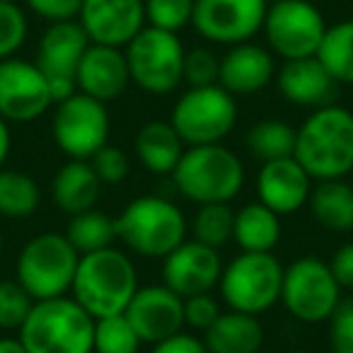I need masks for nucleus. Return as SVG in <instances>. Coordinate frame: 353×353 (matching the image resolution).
<instances>
[{
  "mask_svg": "<svg viewBox=\"0 0 353 353\" xmlns=\"http://www.w3.org/2000/svg\"><path fill=\"white\" fill-rule=\"evenodd\" d=\"M138 288V271L131 254L107 247L80 256L70 298L92 319H102L126 312Z\"/></svg>",
  "mask_w": 353,
  "mask_h": 353,
  "instance_id": "f03ea898",
  "label": "nucleus"
},
{
  "mask_svg": "<svg viewBox=\"0 0 353 353\" xmlns=\"http://www.w3.org/2000/svg\"><path fill=\"white\" fill-rule=\"evenodd\" d=\"M102 187L90 160H68L51 179V201L65 216H78L97 206Z\"/></svg>",
  "mask_w": 353,
  "mask_h": 353,
  "instance_id": "5701e85b",
  "label": "nucleus"
},
{
  "mask_svg": "<svg viewBox=\"0 0 353 353\" xmlns=\"http://www.w3.org/2000/svg\"><path fill=\"white\" fill-rule=\"evenodd\" d=\"M112 121L107 104L83 92L54 104L51 114V138L56 148L70 160H90L109 143Z\"/></svg>",
  "mask_w": 353,
  "mask_h": 353,
  "instance_id": "f8f14e48",
  "label": "nucleus"
},
{
  "mask_svg": "<svg viewBox=\"0 0 353 353\" xmlns=\"http://www.w3.org/2000/svg\"><path fill=\"white\" fill-rule=\"evenodd\" d=\"M80 252L65 232H41L25 242L15 261V281L34 303L70 293Z\"/></svg>",
  "mask_w": 353,
  "mask_h": 353,
  "instance_id": "423d86ee",
  "label": "nucleus"
},
{
  "mask_svg": "<svg viewBox=\"0 0 353 353\" xmlns=\"http://www.w3.org/2000/svg\"><path fill=\"white\" fill-rule=\"evenodd\" d=\"M141 343L126 314L94 319V353H138Z\"/></svg>",
  "mask_w": 353,
  "mask_h": 353,
  "instance_id": "473e14b6",
  "label": "nucleus"
},
{
  "mask_svg": "<svg viewBox=\"0 0 353 353\" xmlns=\"http://www.w3.org/2000/svg\"><path fill=\"white\" fill-rule=\"evenodd\" d=\"M54 107L46 75L34 61H0V117L8 123H34Z\"/></svg>",
  "mask_w": 353,
  "mask_h": 353,
  "instance_id": "2eb2a0df",
  "label": "nucleus"
},
{
  "mask_svg": "<svg viewBox=\"0 0 353 353\" xmlns=\"http://www.w3.org/2000/svg\"><path fill=\"white\" fill-rule=\"evenodd\" d=\"M329 269H332L336 283L341 285V290L353 288V242H346V245H341L334 252Z\"/></svg>",
  "mask_w": 353,
  "mask_h": 353,
  "instance_id": "37998d69",
  "label": "nucleus"
},
{
  "mask_svg": "<svg viewBox=\"0 0 353 353\" xmlns=\"http://www.w3.org/2000/svg\"><path fill=\"white\" fill-rule=\"evenodd\" d=\"M126 319L143 343H157L184 332V298L165 283L141 285L126 307Z\"/></svg>",
  "mask_w": 353,
  "mask_h": 353,
  "instance_id": "f3484780",
  "label": "nucleus"
},
{
  "mask_svg": "<svg viewBox=\"0 0 353 353\" xmlns=\"http://www.w3.org/2000/svg\"><path fill=\"white\" fill-rule=\"evenodd\" d=\"M65 237L80 252V256L107 250V247H114V240H117V218L99 208H90L78 216H70Z\"/></svg>",
  "mask_w": 353,
  "mask_h": 353,
  "instance_id": "c756f323",
  "label": "nucleus"
},
{
  "mask_svg": "<svg viewBox=\"0 0 353 353\" xmlns=\"http://www.w3.org/2000/svg\"><path fill=\"white\" fill-rule=\"evenodd\" d=\"M261 34L266 49L283 61L317 56L327 34V20L310 0H279L269 3Z\"/></svg>",
  "mask_w": 353,
  "mask_h": 353,
  "instance_id": "9b49d317",
  "label": "nucleus"
},
{
  "mask_svg": "<svg viewBox=\"0 0 353 353\" xmlns=\"http://www.w3.org/2000/svg\"><path fill=\"white\" fill-rule=\"evenodd\" d=\"M17 336L27 353H94V319L61 295L34 303Z\"/></svg>",
  "mask_w": 353,
  "mask_h": 353,
  "instance_id": "39448f33",
  "label": "nucleus"
},
{
  "mask_svg": "<svg viewBox=\"0 0 353 353\" xmlns=\"http://www.w3.org/2000/svg\"><path fill=\"white\" fill-rule=\"evenodd\" d=\"M269 3H279V0H269Z\"/></svg>",
  "mask_w": 353,
  "mask_h": 353,
  "instance_id": "de8ad7c7",
  "label": "nucleus"
},
{
  "mask_svg": "<svg viewBox=\"0 0 353 353\" xmlns=\"http://www.w3.org/2000/svg\"><path fill=\"white\" fill-rule=\"evenodd\" d=\"M32 307H34V300L15 279L0 281V329L3 332H20Z\"/></svg>",
  "mask_w": 353,
  "mask_h": 353,
  "instance_id": "c9c22d12",
  "label": "nucleus"
},
{
  "mask_svg": "<svg viewBox=\"0 0 353 353\" xmlns=\"http://www.w3.org/2000/svg\"><path fill=\"white\" fill-rule=\"evenodd\" d=\"M232 230H235V211L230 203L199 206V211L189 223V232L194 235V240L213 247V250H221L228 242H232Z\"/></svg>",
  "mask_w": 353,
  "mask_h": 353,
  "instance_id": "2f4dec72",
  "label": "nucleus"
},
{
  "mask_svg": "<svg viewBox=\"0 0 353 353\" xmlns=\"http://www.w3.org/2000/svg\"><path fill=\"white\" fill-rule=\"evenodd\" d=\"M170 176L176 192L196 206L232 203L245 187V165L223 143L192 145Z\"/></svg>",
  "mask_w": 353,
  "mask_h": 353,
  "instance_id": "20e7f679",
  "label": "nucleus"
},
{
  "mask_svg": "<svg viewBox=\"0 0 353 353\" xmlns=\"http://www.w3.org/2000/svg\"><path fill=\"white\" fill-rule=\"evenodd\" d=\"M0 353H27L20 336H0Z\"/></svg>",
  "mask_w": 353,
  "mask_h": 353,
  "instance_id": "a18cd8bd",
  "label": "nucleus"
},
{
  "mask_svg": "<svg viewBox=\"0 0 353 353\" xmlns=\"http://www.w3.org/2000/svg\"><path fill=\"white\" fill-rule=\"evenodd\" d=\"M41 203L39 182L30 172L0 170V218L8 221H25L34 216Z\"/></svg>",
  "mask_w": 353,
  "mask_h": 353,
  "instance_id": "cd10ccee",
  "label": "nucleus"
},
{
  "mask_svg": "<svg viewBox=\"0 0 353 353\" xmlns=\"http://www.w3.org/2000/svg\"><path fill=\"white\" fill-rule=\"evenodd\" d=\"M276 88L288 104L312 112L334 104L339 92V83L319 63L317 56L283 61V65L276 70Z\"/></svg>",
  "mask_w": 353,
  "mask_h": 353,
  "instance_id": "412c9836",
  "label": "nucleus"
},
{
  "mask_svg": "<svg viewBox=\"0 0 353 353\" xmlns=\"http://www.w3.org/2000/svg\"><path fill=\"white\" fill-rule=\"evenodd\" d=\"M78 22L88 34L90 44L126 49L128 41L145 27V3L143 0H83Z\"/></svg>",
  "mask_w": 353,
  "mask_h": 353,
  "instance_id": "a211bd4d",
  "label": "nucleus"
},
{
  "mask_svg": "<svg viewBox=\"0 0 353 353\" xmlns=\"http://www.w3.org/2000/svg\"><path fill=\"white\" fill-rule=\"evenodd\" d=\"M189 235V221L172 199L145 194L117 216V240L143 259H165Z\"/></svg>",
  "mask_w": 353,
  "mask_h": 353,
  "instance_id": "7ed1b4c3",
  "label": "nucleus"
},
{
  "mask_svg": "<svg viewBox=\"0 0 353 353\" xmlns=\"http://www.w3.org/2000/svg\"><path fill=\"white\" fill-rule=\"evenodd\" d=\"M312 187V176L305 172V167L295 157L264 162L256 174L259 203L271 208L276 216H293L303 206H307Z\"/></svg>",
  "mask_w": 353,
  "mask_h": 353,
  "instance_id": "6ab92c4d",
  "label": "nucleus"
},
{
  "mask_svg": "<svg viewBox=\"0 0 353 353\" xmlns=\"http://www.w3.org/2000/svg\"><path fill=\"white\" fill-rule=\"evenodd\" d=\"M30 37V17L20 3L0 0V61L12 59Z\"/></svg>",
  "mask_w": 353,
  "mask_h": 353,
  "instance_id": "f704fd0d",
  "label": "nucleus"
},
{
  "mask_svg": "<svg viewBox=\"0 0 353 353\" xmlns=\"http://www.w3.org/2000/svg\"><path fill=\"white\" fill-rule=\"evenodd\" d=\"M329 348L332 353H353V300H341L329 317Z\"/></svg>",
  "mask_w": 353,
  "mask_h": 353,
  "instance_id": "ea45409f",
  "label": "nucleus"
},
{
  "mask_svg": "<svg viewBox=\"0 0 353 353\" xmlns=\"http://www.w3.org/2000/svg\"><path fill=\"white\" fill-rule=\"evenodd\" d=\"M88 46L90 39L78 20L51 22L44 30L39 44H37L34 63L49 80L54 104L63 102L70 94L78 92L75 73H78L80 59L88 51Z\"/></svg>",
  "mask_w": 353,
  "mask_h": 353,
  "instance_id": "ddd939ff",
  "label": "nucleus"
},
{
  "mask_svg": "<svg viewBox=\"0 0 353 353\" xmlns=\"http://www.w3.org/2000/svg\"><path fill=\"white\" fill-rule=\"evenodd\" d=\"M317 59L339 85L353 88V20H341L327 27Z\"/></svg>",
  "mask_w": 353,
  "mask_h": 353,
  "instance_id": "7c9ffc66",
  "label": "nucleus"
},
{
  "mask_svg": "<svg viewBox=\"0 0 353 353\" xmlns=\"http://www.w3.org/2000/svg\"><path fill=\"white\" fill-rule=\"evenodd\" d=\"M283 269L274 252H240L230 264L223 266L218 283L228 310L254 317L269 312L281 303Z\"/></svg>",
  "mask_w": 353,
  "mask_h": 353,
  "instance_id": "0eeeda50",
  "label": "nucleus"
},
{
  "mask_svg": "<svg viewBox=\"0 0 353 353\" xmlns=\"http://www.w3.org/2000/svg\"><path fill=\"white\" fill-rule=\"evenodd\" d=\"M150 353H208L203 339H199L196 334L179 332L174 336L165 339V341L152 343Z\"/></svg>",
  "mask_w": 353,
  "mask_h": 353,
  "instance_id": "79ce46f5",
  "label": "nucleus"
},
{
  "mask_svg": "<svg viewBox=\"0 0 353 353\" xmlns=\"http://www.w3.org/2000/svg\"><path fill=\"white\" fill-rule=\"evenodd\" d=\"M133 150L143 167L150 174L165 176L172 174L176 162L184 155V141L179 133L174 131L170 121H148L138 128L136 141H133Z\"/></svg>",
  "mask_w": 353,
  "mask_h": 353,
  "instance_id": "b1692460",
  "label": "nucleus"
},
{
  "mask_svg": "<svg viewBox=\"0 0 353 353\" xmlns=\"http://www.w3.org/2000/svg\"><path fill=\"white\" fill-rule=\"evenodd\" d=\"M341 303V285L336 283L329 261L319 256H300L283 269L281 305L303 324L329 322Z\"/></svg>",
  "mask_w": 353,
  "mask_h": 353,
  "instance_id": "9d476101",
  "label": "nucleus"
},
{
  "mask_svg": "<svg viewBox=\"0 0 353 353\" xmlns=\"http://www.w3.org/2000/svg\"><path fill=\"white\" fill-rule=\"evenodd\" d=\"M10 148H12V133H10V123L0 117V170L6 167L8 157H10Z\"/></svg>",
  "mask_w": 353,
  "mask_h": 353,
  "instance_id": "c03bdc74",
  "label": "nucleus"
},
{
  "mask_svg": "<svg viewBox=\"0 0 353 353\" xmlns=\"http://www.w3.org/2000/svg\"><path fill=\"white\" fill-rule=\"evenodd\" d=\"M170 123L187 148L223 143L237 123V99L223 85L189 88L172 107Z\"/></svg>",
  "mask_w": 353,
  "mask_h": 353,
  "instance_id": "6e6552de",
  "label": "nucleus"
},
{
  "mask_svg": "<svg viewBox=\"0 0 353 353\" xmlns=\"http://www.w3.org/2000/svg\"><path fill=\"white\" fill-rule=\"evenodd\" d=\"M131 73V83L148 94H170L184 83L182 39L172 32L143 27L123 49Z\"/></svg>",
  "mask_w": 353,
  "mask_h": 353,
  "instance_id": "1a4fd4ad",
  "label": "nucleus"
},
{
  "mask_svg": "<svg viewBox=\"0 0 353 353\" xmlns=\"http://www.w3.org/2000/svg\"><path fill=\"white\" fill-rule=\"evenodd\" d=\"M208 353H259L264 346V327L259 317L228 310L203 332Z\"/></svg>",
  "mask_w": 353,
  "mask_h": 353,
  "instance_id": "393cba45",
  "label": "nucleus"
},
{
  "mask_svg": "<svg viewBox=\"0 0 353 353\" xmlns=\"http://www.w3.org/2000/svg\"><path fill=\"white\" fill-rule=\"evenodd\" d=\"M0 254H3V232H0Z\"/></svg>",
  "mask_w": 353,
  "mask_h": 353,
  "instance_id": "49530a36",
  "label": "nucleus"
},
{
  "mask_svg": "<svg viewBox=\"0 0 353 353\" xmlns=\"http://www.w3.org/2000/svg\"><path fill=\"white\" fill-rule=\"evenodd\" d=\"M218 75H221V59L206 46H196V49L187 51L184 56V83L189 88H206V85H218Z\"/></svg>",
  "mask_w": 353,
  "mask_h": 353,
  "instance_id": "e433bc0d",
  "label": "nucleus"
},
{
  "mask_svg": "<svg viewBox=\"0 0 353 353\" xmlns=\"http://www.w3.org/2000/svg\"><path fill=\"white\" fill-rule=\"evenodd\" d=\"M221 303L213 298V293H201L184 298V327L194 332H208L218 317H221Z\"/></svg>",
  "mask_w": 353,
  "mask_h": 353,
  "instance_id": "58836bf2",
  "label": "nucleus"
},
{
  "mask_svg": "<svg viewBox=\"0 0 353 353\" xmlns=\"http://www.w3.org/2000/svg\"><path fill=\"white\" fill-rule=\"evenodd\" d=\"M276 56L266 46L245 41L230 46L225 56H221V75L218 85L230 94H254L269 88L276 80Z\"/></svg>",
  "mask_w": 353,
  "mask_h": 353,
  "instance_id": "4be33fe9",
  "label": "nucleus"
},
{
  "mask_svg": "<svg viewBox=\"0 0 353 353\" xmlns=\"http://www.w3.org/2000/svg\"><path fill=\"white\" fill-rule=\"evenodd\" d=\"M295 138L298 128H293L283 119H261L247 131L245 145L252 157L264 162L283 160L295 155Z\"/></svg>",
  "mask_w": 353,
  "mask_h": 353,
  "instance_id": "c85d7f7f",
  "label": "nucleus"
},
{
  "mask_svg": "<svg viewBox=\"0 0 353 353\" xmlns=\"http://www.w3.org/2000/svg\"><path fill=\"white\" fill-rule=\"evenodd\" d=\"M10 3H17V0H10Z\"/></svg>",
  "mask_w": 353,
  "mask_h": 353,
  "instance_id": "09e8293b",
  "label": "nucleus"
},
{
  "mask_svg": "<svg viewBox=\"0 0 353 353\" xmlns=\"http://www.w3.org/2000/svg\"><path fill=\"white\" fill-rule=\"evenodd\" d=\"M223 259L218 250L196 240H184L162 259V283L179 298L213 293L221 283Z\"/></svg>",
  "mask_w": 353,
  "mask_h": 353,
  "instance_id": "dca6fc26",
  "label": "nucleus"
},
{
  "mask_svg": "<svg viewBox=\"0 0 353 353\" xmlns=\"http://www.w3.org/2000/svg\"><path fill=\"white\" fill-rule=\"evenodd\" d=\"M266 10L269 0H196L192 27L201 39L230 49L259 34Z\"/></svg>",
  "mask_w": 353,
  "mask_h": 353,
  "instance_id": "4468645a",
  "label": "nucleus"
},
{
  "mask_svg": "<svg viewBox=\"0 0 353 353\" xmlns=\"http://www.w3.org/2000/svg\"><path fill=\"white\" fill-rule=\"evenodd\" d=\"M312 218L332 232L353 230V184L346 179L314 182L307 201Z\"/></svg>",
  "mask_w": 353,
  "mask_h": 353,
  "instance_id": "a878e982",
  "label": "nucleus"
},
{
  "mask_svg": "<svg viewBox=\"0 0 353 353\" xmlns=\"http://www.w3.org/2000/svg\"><path fill=\"white\" fill-rule=\"evenodd\" d=\"M25 6L34 12L37 17L51 22H68L78 20L83 0H25Z\"/></svg>",
  "mask_w": 353,
  "mask_h": 353,
  "instance_id": "a19ab883",
  "label": "nucleus"
},
{
  "mask_svg": "<svg viewBox=\"0 0 353 353\" xmlns=\"http://www.w3.org/2000/svg\"><path fill=\"white\" fill-rule=\"evenodd\" d=\"M351 174H353V172H351Z\"/></svg>",
  "mask_w": 353,
  "mask_h": 353,
  "instance_id": "8fccbe9b",
  "label": "nucleus"
},
{
  "mask_svg": "<svg viewBox=\"0 0 353 353\" xmlns=\"http://www.w3.org/2000/svg\"><path fill=\"white\" fill-rule=\"evenodd\" d=\"M90 165H92L94 174L99 176L102 184H121L131 172V160H128L126 152L121 148L109 145V143L90 157Z\"/></svg>",
  "mask_w": 353,
  "mask_h": 353,
  "instance_id": "4c0bfd02",
  "label": "nucleus"
},
{
  "mask_svg": "<svg viewBox=\"0 0 353 353\" xmlns=\"http://www.w3.org/2000/svg\"><path fill=\"white\" fill-rule=\"evenodd\" d=\"M145 3V25L162 32L179 34L192 25L196 0H143Z\"/></svg>",
  "mask_w": 353,
  "mask_h": 353,
  "instance_id": "72a5a7b5",
  "label": "nucleus"
},
{
  "mask_svg": "<svg viewBox=\"0 0 353 353\" xmlns=\"http://www.w3.org/2000/svg\"><path fill=\"white\" fill-rule=\"evenodd\" d=\"M295 160L312 182L346 179L353 172V112L341 104L314 109L298 128Z\"/></svg>",
  "mask_w": 353,
  "mask_h": 353,
  "instance_id": "f257e3e1",
  "label": "nucleus"
},
{
  "mask_svg": "<svg viewBox=\"0 0 353 353\" xmlns=\"http://www.w3.org/2000/svg\"><path fill=\"white\" fill-rule=\"evenodd\" d=\"M281 216H276L264 203L254 201L235 211L232 240L240 252H274L281 242Z\"/></svg>",
  "mask_w": 353,
  "mask_h": 353,
  "instance_id": "bb28decb",
  "label": "nucleus"
},
{
  "mask_svg": "<svg viewBox=\"0 0 353 353\" xmlns=\"http://www.w3.org/2000/svg\"><path fill=\"white\" fill-rule=\"evenodd\" d=\"M75 83H78V92L102 104L119 99L131 85V73H128L123 49L90 44L80 59Z\"/></svg>",
  "mask_w": 353,
  "mask_h": 353,
  "instance_id": "aec40b11",
  "label": "nucleus"
}]
</instances>
